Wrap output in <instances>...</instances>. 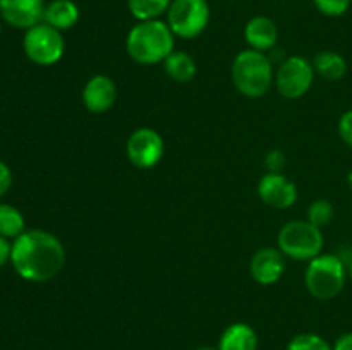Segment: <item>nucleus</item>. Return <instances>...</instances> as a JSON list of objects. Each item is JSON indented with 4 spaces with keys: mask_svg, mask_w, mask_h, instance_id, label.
<instances>
[{
    "mask_svg": "<svg viewBox=\"0 0 352 350\" xmlns=\"http://www.w3.org/2000/svg\"><path fill=\"white\" fill-rule=\"evenodd\" d=\"M10 263L23 280L34 283L50 281L65 266L64 244L47 230H26L14 239Z\"/></svg>",
    "mask_w": 352,
    "mask_h": 350,
    "instance_id": "nucleus-1",
    "label": "nucleus"
},
{
    "mask_svg": "<svg viewBox=\"0 0 352 350\" xmlns=\"http://www.w3.org/2000/svg\"><path fill=\"white\" fill-rule=\"evenodd\" d=\"M175 34L160 19L138 21L126 38V50L136 64L155 65L175 50Z\"/></svg>",
    "mask_w": 352,
    "mask_h": 350,
    "instance_id": "nucleus-2",
    "label": "nucleus"
},
{
    "mask_svg": "<svg viewBox=\"0 0 352 350\" xmlns=\"http://www.w3.org/2000/svg\"><path fill=\"white\" fill-rule=\"evenodd\" d=\"M230 75L237 91L246 98H261L274 84V60L265 51L248 50L236 55Z\"/></svg>",
    "mask_w": 352,
    "mask_h": 350,
    "instance_id": "nucleus-3",
    "label": "nucleus"
},
{
    "mask_svg": "<svg viewBox=\"0 0 352 350\" xmlns=\"http://www.w3.org/2000/svg\"><path fill=\"white\" fill-rule=\"evenodd\" d=\"M347 264L339 254H320L308 261L305 271V285L309 295L318 301L336 299L346 287Z\"/></svg>",
    "mask_w": 352,
    "mask_h": 350,
    "instance_id": "nucleus-4",
    "label": "nucleus"
},
{
    "mask_svg": "<svg viewBox=\"0 0 352 350\" xmlns=\"http://www.w3.org/2000/svg\"><path fill=\"white\" fill-rule=\"evenodd\" d=\"M278 249L292 261H311L323 249L322 229L308 220H292L280 229L277 237Z\"/></svg>",
    "mask_w": 352,
    "mask_h": 350,
    "instance_id": "nucleus-5",
    "label": "nucleus"
},
{
    "mask_svg": "<svg viewBox=\"0 0 352 350\" xmlns=\"http://www.w3.org/2000/svg\"><path fill=\"white\" fill-rule=\"evenodd\" d=\"M208 23L210 5L206 0H172L167 10L168 27L182 40L198 38Z\"/></svg>",
    "mask_w": 352,
    "mask_h": 350,
    "instance_id": "nucleus-6",
    "label": "nucleus"
},
{
    "mask_svg": "<svg viewBox=\"0 0 352 350\" xmlns=\"http://www.w3.org/2000/svg\"><path fill=\"white\" fill-rule=\"evenodd\" d=\"M23 48L26 57L33 64L48 67L57 64L62 58L65 51V41L62 31L55 30L47 23H40L26 30Z\"/></svg>",
    "mask_w": 352,
    "mask_h": 350,
    "instance_id": "nucleus-7",
    "label": "nucleus"
},
{
    "mask_svg": "<svg viewBox=\"0 0 352 350\" xmlns=\"http://www.w3.org/2000/svg\"><path fill=\"white\" fill-rule=\"evenodd\" d=\"M315 74L313 64L308 58L292 55L278 65L275 72V88L284 98L298 100L311 89Z\"/></svg>",
    "mask_w": 352,
    "mask_h": 350,
    "instance_id": "nucleus-8",
    "label": "nucleus"
},
{
    "mask_svg": "<svg viewBox=\"0 0 352 350\" xmlns=\"http://www.w3.org/2000/svg\"><path fill=\"white\" fill-rule=\"evenodd\" d=\"M126 153L131 163L138 168H153L162 161L165 144L160 134L150 127L136 129L126 143Z\"/></svg>",
    "mask_w": 352,
    "mask_h": 350,
    "instance_id": "nucleus-9",
    "label": "nucleus"
},
{
    "mask_svg": "<svg viewBox=\"0 0 352 350\" xmlns=\"http://www.w3.org/2000/svg\"><path fill=\"white\" fill-rule=\"evenodd\" d=\"M258 196L267 206L275 209H287L298 201V187L284 174L267 172L258 182Z\"/></svg>",
    "mask_w": 352,
    "mask_h": 350,
    "instance_id": "nucleus-10",
    "label": "nucleus"
},
{
    "mask_svg": "<svg viewBox=\"0 0 352 350\" xmlns=\"http://www.w3.org/2000/svg\"><path fill=\"white\" fill-rule=\"evenodd\" d=\"M45 0H0V16L17 30H30L43 23Z\"/></svg>",
    "mask_w": 352,
    "mask_h": 350,
    "instance_id": "nucleus-11",
    "label": "nucleus"
},
{
    "mask_svg": "<svg viewBox=\"0 0 352 350\" xmlns=\"http://www.w3.org/2000/svg\"><path fill=\"white\" fill-rule=\"evenodd\" d=\"M285 271V256L275 247H261L253 254L250 263V273L260 285H274Z\"/></svg>",
    "mask_w": 352,
    "mask_h": 350,
    "instance_id": "nucleus-12",
    "label": "nucleus"
},
{
    "mask_svg": "<svg viewBox=\"0 0 352 350\" xmlns=\"http://www.w3.org/2000/svg\"><path fill=\"white\" fill-rule=\"evenodd\" d=\"M82 103L91 113H105L116 105L117 86L112 78L105 74H95L82 88Z\"/></svg>",
    "mask_w": 352,
    "mask_h": 350,
    "instance_id": "nucleus-13",
    "label": "nucleus"
},
{
    "mask_svg": "<svg viewBox=\"0 0 352 350\" xmlns=\"http://www.w3.org/2000/svg\"><path fill=\"white\" fill-rule=\"evenodd\" d=\"M244 38H246L250 48L267 54L268 50H272L277 45V24L267 16L251 17L246 23V27H244Z\"/></svg>",
    "mask_w": 352,
    "mask_h": 350,
    "instance_id": "nucleus-14",
    "label": "nucleus"
},
{
    "mask_svg": "<svg viewBox=\"0 0 352 350\" xmlns=\"http://www.w3.org/2000/svg\"><path fill=\"white\" fill-rule=\"evenodd\" d=\"M260 338L253 326L248 323H232L222 331L219 350H258Z\"/></svg>",
    "mask_w": 352,
    "mask_h": 350,
    "instance_id": "nucleus-15",
    "label": "nucleus"
},
{
    "mask_svg": "<svg viewBox=\"0 0 352 350\" xmlns=\"http://www.w3.org/2000/svg\"><path fill=\"white\" fill-rule=\"evenodd\" d=\"M79 7L72 0H54V2L47 3L43 14V23L50 24L52 27L58 31L71 30L78 24Z\"/></svg>",
    "mask_w": 352,
    "mask_h": 350,
    "instance_id": "nucleus-16",
    "label": "nucleus"
},
{
    "mask_svg": "<svg viewBox=\"0 0 352 350\" xmlns=\"http://www.w3.org/2000/svg\"><path fill=\"white\" fill-rule=\"evenodd\" d=\"M311 64L316 74H318L320 78L325 79V81H340V79H344V75L347 74V60L339 54V51H320V54L315 55Z\"/></svg>",
    "mask_w": 352,
    "mask_h": 350,
    "instance_id": "nucleus-17",
    "label": "nucleus"
},
{
    "mask_svg": "<svg viewBox=\"0 0 352 350\" xmlns=\"http://www.w3.org/2000/svg\"><path fill=\"white\" fill-rule=\"evenodd\" d=\"M164 69L168 78L175 82H189L196 75L195 58L181 50H174L165 58Z\"/></svg>",
    "mask_w": 352,
    "mask_h": 350,
    "instance_id": "nucleus-18",
    "label": "nucleus"
},
{
    "mask_svg": "<svg viewBox=\"0 0 352 350\" xmlns=\"http://www.w3.org/2000/svg\"><path fill=\"white\" fill-rule=\"evenodd\" d=\"M23 232H26L23 213L16 206L0 202V235L6 239H17Z\"/></svg>",
    "mask_w": 352,
    "mask_h": 350,
    "instance_id": "nucleus-19",
    "label": "nucleus"
},
{
    "mask_svg": "<svg viewBox=\"0 0 352 350\" xmlns=\"http://www.w3.org/2000/svg\"><path fill=\"white\" fill-rule=\"evenodd\" d=\"M172 0H127V9L136 21L160 19L170 7Z\"/></svg>",
    "mask_w": 352,
    "mask_h": 350,
    "instance_id": "nucleus-20",
    "label": "nucleus"
},
{
    "mask_svg": "<svg viewBox=\"0 0 352 350\" xmlns=\"http://www.w3.org/2000/svg\"><path fill=\"white\" fill-rule=\"evenodd\" d=\"M306 215H308L306 220H308L309 223H313L315 226L322 229V226H327L332 222L333 216H336V208H333V205L329 199L320 198L309 202Z\"/></svg>",
    "mask_w": 352,
    "mask_h": 350,
    "instance_id": "nucleus-21",
    "label": "nucleus"
},
{
    "mask_svg": "<svg viewBox=\"0 0 352 350\" xmlns=\"http://www.w3.org/2000/svg\"><path fill=\"white\" fill-rule=\"evenodd\" d=\"M285 350H333L332 343L318 333H299L287 343Z\"/></svg>",
    "mask_w": 352,
    "mask_h": 350,
    "instance_id": "nucleus-22",
    "label": "nucleus"
},
{
    "mask_svg": "<svg viewBox=\"0 0 352 350\" xmlns=\"http://www.w3.org/2000/svg\"><path fill=\"white\" fill-rule=\"evenodd\" d=\"M313 3L327 17L344 16L351 7V0H313Z\"/></svg>",
    "mask_w": 352,
    "mask_h": 350,
    "instance_id": "nucleus-23",
    "label": "nucleus"
},
{
    "mask_svg": "<svg viewBox=\"0 0 352 350\" xmlns=\"http://www.w3.org/2000/svg\"><path fill=\"white\" fill-rule=\"evenodd\" d=\"M285 165H287V158H285V154L282 153V151L272 150L268 151L267 156H265V167H267V170L272 172V174H282Z\"/></svg>",
    "mask_w": 352,
    "mask_h": 350,
    "instance_id": "nucleus-24",
    "label": "nucleus"
},
{
    "mask_svg": "<svg viewBox=\"0 0 352 350\" xmlns=\"http://www.w3.org/2000/svg\"><path fill=\"white\" fill-rule=\"evenodd\" d=\"M339 136L347 146L352 148V110L344 112L339 119Z\"/></svg>",
    "mask_w": 352,
    "mask_h": 350,
    "instance_id": "nucleus-25",
    "label": "nucleus"
},
{
    "mask_svg": "<svg viewBox=\"0 0 352 350\" xmlns=\"http://www.w3.org/2000/svg\"><path fill=\"white\" fill-rule=\"evenodd\" d=\"M10 185H12V172L3 161H0V198L9 192Z\"/></svg>",
    "mask_w": 352,
    "mask_h": 350,
    "instance_id": "nucleus-26",
    "label": "nucleus"
},
{
    "mask_svg": "<svg viewBox=\"0 0 352 350\" xmlns=\"http://www.w3.org/2000/svg\"><path fill=\"white\" fill-rule=\"evenodd\" d=\"M333 350H352V331L342 333L340 336H337V340L332 345Z\"/></svg>",
    "mask_w": 352,
    "mask_h": 350,
    "instance_id": "nucleus-27",
    "label": "nucleus"
},
{
    "mask_svg": "<svg viewBox=\"0 0 352 350\" xmlns=\"http://www.w3.org/2000/svg\"><path fill=\"white\" fill-rule=\"evenodd\" d=\"M10 250H12V244H9V240L6 237L0 235V268L10 261Z\"/></svg>",
    "mask_w": 352,
    "mask_h": 350,
    "instance_id": "nucleus-28",
    "label": "nucleus"
},
{
    "mask_svg": "<svg viewBox=\"0 0 352 350\" xmlns=\"http://www.w3.org/2000/svg\"><path fill=\"white\" fill-rule=\"evenodd\" d=\"M347 275H349V280L352 281V259L347 263Z\"/></svg>",
    "mask_w": 352,
    "mask_h": 350,
    "instance_id": "nucleus-29",
    "label": "nucleus"
},
{
    "mask_svg": "<svg viewBox=\"0 0 352 350\" xmlns=\"http://www.w3.org/2000/svg\"><path fill=\"white\" fill-rule=\"evenodd\" d=\"M347 185H349V189L352 191V170L349 172V175H347Z\"/></svg>",
    "mask_w": 352,
    "mask_h": 350,
    "instance_id": "nucleus-30",
    "label": "nucleus"
},
{
    "mask_svg": "<svg viewBox=\"0 0 352 350\" xmlns=\"http://www.w3.org/2000/svg\"><path fill=\"white\" fill-rule=\"evenodd\" d=\"M195 350H219V349H217V347H198V349Z\"/></svg>",
    "mask_w": 352,
    "mask_h": 350,
    "instance_id": "nucleus-31",
    "label": "nucleus"
},
{
    "mask_svg": "<svg viewBox=\"0 0 352 350\" xmlns=\"http://www.w3.org/2000/svg\"><path fill=\"white\" fill-rule=\"evenodd\" d=\"M0 31H2V24H0Z\"/></svg>",
    "mask_w": 352,
    "mask_h": 350,
    "instance_id": "nucleus-32",
    "label": "nucleus"
}]
</instances>
